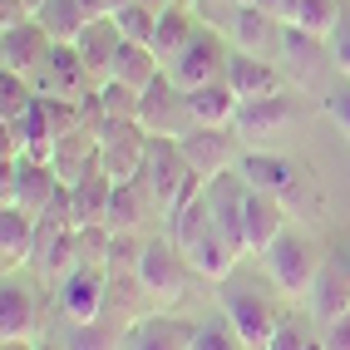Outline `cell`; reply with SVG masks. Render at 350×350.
Segmentation results:
<instances>
[{
	"mask_svg": "<svg viewBox=\"0 0 350 350\" xmlns=\"http://www.w3.org/2000/svg\"><path fill=\"white\" fill-rule=\"evenodd\" d=\"M35 84L25 75H5L0 69V124H15V119H25V113L35 109Z\"/></svg>",
	"mask_w": 350,
	"mask_h": 350,
	"instance_id": "1f68e13d",
	"label": "cell"
},
{
	"mask_svg": "<svg viewBox=\"0 0 350 350\" xmlns=\"http://www.w3.org/2000/svg\"><path fill=\"white\" fill-rule=\"evenodd\" d=\"M193 350H247L242 340H237V331L222 321H207V325H193Z\"/></svg>",
	"mask_w": 350,
	"mask_h": 350,
	"instance_id": "74e56055",
	"label": "cell"
},
{
	"mask_svg": "<svg viewBox=\"0 0 350 350\" xmlns=\"http://www.w3.org/2000/svg\"><path fill=\"white\" fill-rule=\"evenodd\" d=\"M178 153L202 183H213L242 163L237 158V129H188L178 138Z\"/></svg>",
	"mask_w": 350,
	"mask_h": 350,
	"instance_id": "ba28073f",
	"label": "cell"
},
{
	"mask_svg": "<svg viewBox=\"0 0 350 350\" xmlns=\"http://www.w3.org/2000/svg\"><path fill=\"white\" fill-rule=\"evenodd\" d=\"M148 148H153V138L144 133V124H104V133H99V168L113 183H133L148 168Z\"/></svg>",
	"mask_w": 350,
	"mask_h": 350,
	"instance_id": "52a82bcc",
	"label": "cell"
},
{
	"mask_svg": "<svg viewBox=\"0 0 350 350\" xmlns=\"http://www.w3.org/2000/svg\"><path fill=\"white\" fill-rule=\"evenodd\" d=\"M222 79H227V89H232L242 104H252V99H271V94H282V89H286V75H282L271 59H256V55H242V50H232Z\"/></svg>",
	"mask_w": 350,
	"mask_h": 350,
	"instance_id": "2e32d148",
	"label": "cell"
},
{
	"mask_svg": "<svg viewBox=\"0 0 350 350\" xmlns=\"http://www.w3.org/2000/svg\"><path fill=\"white\" fill-rule=\"evenodd\" d=\"M64 350H124V336L109 316H99V321L75 325V331L64 336Z\"/></svg>",
	"mask_w": 350,
	"mask_h": 350,
	"instance_id": "d6a6232c",
	"label": "cell"
},
{
	"mask_svg": "<svg viewBox=\"0 0 350 350\" xmlns=\"http://www.w3.org/2000/svg\"><path fill=\"white\" fill-rule=\"evenodd\" d=\"M124 350H193V325H183L173 316H144L129 325Z\"/></svg>",
	"mask_w": 350,
	"mask_h": 350,
	"instance_id": "d4e9b609",
	"label": "cell"
},
{
	"mask_svg": "<svg viewBox=\"0 0 350 350\" xmlns=\"http://www.w3.org/2000/svg\"><path fill=\"white\" fill-rule=\"evenodd\" d=\"M325 113H331V124L340 129V138L350 144V89H340V94H325Z\"/></svg>",
	"mask_w": 350,
	"mask_h": 350,
	"instance_id": "ab89813d",
	"label": "cell"
},
{
	"mask_svg": "<svg viewBox=\"0 0 350 350\" xmlns=\"http://www.w3.org/2000/svg\"><path fill=\"white\" fill-rule=\"evenodd\" d=\"M35 222L30 213H20V207H0V267L5 276H15L20 267H30L35 256Z\"/></svg>",
	"mask_w": 350,
	"mask_h": 350,
	"instance_id": "d6986e66",
	"label": "cell"
},
{
	"mask_svg": "<svg viewBox=\"0 0 350 350\" xmlns=\"http://www.w3.org/2000/svg\"><path fill=\"white\" fill-rule=\"evenodd\" d=\"M50 50H55V40H50V30H44L40 20H20V25L0 30V69H5V75H25L30 79Z\"/></svg>",
	"mask_w": 350,
	"mask_h": 350,
	"instance_id": "7c38bea8",
	"label": "cell"
},
{
	"mask_svg": "<svg viewBox=\"0 0 350 350\" xmlns=\"http://www.w3.org/2000/svg\"><path fill=\"white\" fill-rule=\"evenodd\" d=\"M94 168H99V133L94 129H75V133H64L55 144V173H59L64 188L89 178Z\"/></svg>",
	"mask_w": 350,
	"mask_h": 350,
	"instance_id": "484cf974",
	"label": "cell"
},
{
	"mask_svg": "<svg viewBox=\"0 0 350 350\" xmlns=\"http://www.w3.org/2000/svg\"><path fill=\"white\" fill-rule=\"evenodd\" d=\"M340 0H286L282 5V25L291 30H306V35H321V40H331L340 30Z\"/></svg>",
	"mask_w": 350,
	"mask_h": 350,
	"instance_id": "f1b7e54d",
	"label": "cell"
},
{
	"mask_svg": "<svg viewBox=\"0 0 350 350\" xmlns=\"http://www.w3.org/2000/svg\"><path fill=\"white\" fill-rule=\"evenodd\" d=\"M237 173L247 178V188L267 193V198H282V202H291V198L301 193V173H296V163H291V158H282V153H267V148L242 153Z\"/></svg>",
	"mask_w": 350,
	"mask_h": 350,
	"instance_id": "5bb4252c",
	"label": "cell"
},
{
	"mask_svg": "<svg viewBox=\"0 0 350 350\" xmlns=\"http://www.w3.org/2000/svg\"><path fill=\"white\" fill-rule=\"evenodd\" d=\"M163 75V59L153 55V44H133V40H124L119 44V55H113V75L109 79H119V84H129V89H144L153 84Z\"/></svg>",
	"mask_w": 350,
	"mask_h": 350,
	"instance_id": "f546056e",
	"label": "cell"
},
{
	"mask_svg": "<svg viewBox=\"0 0 350 350\" xmlns=\"http://www.w3.org/2000/svg\"><path fill=\"white\" fill-rule=\"evenodd\" d=\"M237 5H247V0H237Z\"/></svg>",
	"mask_w": 350,
	"mask_h": 350,
	"instance_id": "7dc6e473",
	"label": "cell"
},
{
	"mask_svg": "<svg viewBox=\"0 0 350 350\" xmlns=\"http://www.w3.org/2000/svg\"><path fill=\"white\" fill-rule=\"evenodd\" d=\"M282 232H286V202L247 188V202H242V252L247 256H267V247L282 237Z\"/></svg>",
	"mask_w": 350,
	"mask_h": 350,
	"instance_id": "4fadbf2b",
	"label": "cell"
},
{
	"mask_svg": "<svg viewBox=\"0 0 350 350\" xmlns=\"http://www.w3.org/2000/svg\"><path fill=\"white\" fill-rule=\"evenodd\" d=\"M227 59H232V44L222 30H198L188 44H183V55L168 64V79L188 94V89H202V84H217L227 75Z\"/></svg>",
	"mask_w": 350,
	"mask_h": 350,
	"instance_id": "5b68a950",
	"label": "cell"
},
{
	"mask_svg": "<svg viewBox=\"0 0 350 350\" xmlns=\"http://www.w3.org/2000/svg\"><path fill=\"white\" fill-rule=\"evenodd\" d=\"M207 5H237V0H207Z\"/></svg>",
	"mask_w": 350,
	"mask_h": 350,
	"instance_id": "bcb514c9",
	"label": "cell"
},
{
	"mask_svg": "<svg viewBox=\"0 0 350 350\" xmlns=\"http://www.w3.org/2000/svg\"><path fill=\"white\" fill-rule=\"evenodd\" d=\"M44 10V0H0V25H20Z\"/></svg>",
	"mask_w": 350,
	"mask_h": 350,
	"instance_id": "f35d334b",
	"label": "cell"
},
{
	"mask_svg": "<svg viewBox=\"0 0 350 350\" xmlns=\"http://www.w3.org/2000/svg\"><path fill=\"white\" fill-rule=\"evenodd\" d=\"M222 316L227 325L237 331V340L247 350H267L271 331H276V311H271V301L267 296H256V291H222Z\"/></svg>",
	"mask_w": 350,
	"mask_h": 350,
	"instance_id": "30bf717a",
	"label": "cell"
},
{
	"mask_svg": "<svg viewBox=\"0 0 350 350\" xmlns=\"http://www.w3.org/2000/svg\"><path fill=\"white\" fill-rule=\"evenodd\" d=\"M138 124H144L148 138H183L193 124V113H188V94L168 79V69L144 89V104H138Z\"/></svg>",
	"mask_w": 350,
	"mask_h": 350,
	"instance_id": "8992f818",
	"label": "cell"
},
{
	"mask_svg": "<svg viewBox=\"0 0 350 350\" xmlns=\"http://www.w3.org/2000/svg\"><path fill=\"white\" fill-rule=\"evenodd\" d=\"M267 350H325V345H321V336H311L301 321H276Z\"/></svg>",
	"mask_w": 350,
	"mask_h": 350,
	"instance_id": "8d00e7d4",
	"label": "cell"
},
{
	"mask_svg": "<svg viewBox=\"0 0 350 350\" xmlns=\"http://www.w3.org/2000/svg\"><path fill=\"white\" fill-rule=\"evenodd\" d=\"M129 0H84V10L94 15V20H104V15H113V10H124Z\"/></svg>",
	"mask_w": 350,
	"mask_h": 350,
	"instance_id": "7bdbcfd3",
	"label": "cell"
},
{
	"mask_svg": "<svg viewBox=\"0 0 350 350\" xmlns=\"http://www.w3.org/2000/svg\"><path fill=\"white\" fill-rule=\"evenodd\" d=\"M40 325V301L30 286H20L15 276H5L0 286V340H25Z\"/></svg>",
	"mask_w": 350,
	"mask_h": 350,
	"instance_id": "ffe728a7",
	"label": "cell"
},
{
	"mask_svg": "<svg viewBox=\"0 0 350 350\" xmlns=\"http://www.w3.org/2000/svg\"><path fill=\"white\" fill-rule=\"evenodd\" d=\"M113 25H119L124 40L133 44H153V30H158V10L144 5V0H129L124 10H113Z\"/></svg>",
	"mask_w": 350,
	"mask_h": 350,
	"instance_id": "836d02e7",
	"label": "cell"
},
{
	"mask_svg": "<svg viewBox=\"0 0 350 350\" xmlns=\"http://www.w3.org/2000/svg\"><path fill=\"white\" fill-rule=\"evenodd\" d=\"M311 311H316L321 325L350 316V271H345L340 262H325V267H321L316 286H311Z\"/></svg>",
	"mask_w": 350,
	"mask_h": 350,
	"instance_id": "83f0119b",
	"label": "cell"
},
{
	"mask_svg": "<svg viewBox=\"0 0 350 350\" xmlns=\"http://www.w3.org/2000/svg\"><path fill=\"white\" fill-rule=\"evenodd\" d=\"M198 15L188 10V0H173V5H163L158 10V30H153V55L163 59V69H168L178 55H183V44H188L198 35Z\"/></svg>",
	"mask_w": 350,
	"mask_h": 350,
	"instance_id": "603a6c76",
	"label": "cell"
},
{
	"mask_svg": "<svg viewBox=\"0 0 350 350\" xmlns=\"http://www.w3.org/2000/svg\"><path fill=\"white\" fill-rule=\"evenodd\" d=\"M138 256H144V242L133 232H109V252H104V271L109 276H133Z\"/></svg>",
	"mask_w": 350,
	"mask_h": 350,
	"instance_id": "d590c367",
	"label": "cell"
},
{
	"mask_svg": "<svg viewBox=\"0 0 350 350\" xmlns=\"http://www.w3.org/2000/svg\"><path fill=\"white\" fill-rule=\"evenodd\" d=\"M109 202H113V178L104 168H94L79 183H69V213H75V227H104Z\"/></svg>",
	"mask_w": 350,
	"mask_h": 350,
	"instance_id": "7402d4cb",
	"label": "cell"
},
{
	"mask_svg": "<svg viewBox=\"0 0 350 350\" xmlns=\"http://www.w3.org/2000/svg\"><path fill=\"white\" fill-rule=\"evenodd\" d=\"M99 99H104L109 124H138V104H144V94H138V89L109 79V84H99Z\"/></svg>",
	"mask_w": 350,
	"mask_h": 350,
	"instance_id": "e575fe53",
	"label": "cell"
},
{
	"mask_svg": "<svg viewBox=\"0 0 350 350\" xmlns=\"http://www.w3.org/2000/svg\"><path fill=\"white\" fill-rule=\"evenodd\" d=\"M188 256H183V247L173 237H153L144 242V256H138V286H144V296L153 301V306H178L183 296H188Z\"/></svg>",
	"mask_w": 350,
	"mask_h": 350,
	"instance_id": "7a4b0ae2",
	"label": "cell"
},
{
	"mask_svg": "<svg viewBox=\"0 0 350 350\" xmlns=\"http://www.w3.org/2000/svg\"><path fill=\"white\" fill-rule=\"evenodd\" d=\"M35 20L50 30L55 44H75V40L89 30V20H94V15L84 10V0H44V10H40Z\"/></svg>",
	"mask_w": 350,
	"mask_h": 350,
	"instance_id": "4dcf8cb0",
	"label": "cell"
},
{
	"mask_svg": "<svg viewBox=\"0 0 350 350\" xmlns=\"http://www.w3.org/2000/svg\"><path fill=\"white\" fill-rule=\"evenodd\" d=\"M119 44H124V35H119V25H113V15H104V20H89V30L75 40V50H79V59H84V69H89V84H94V89H99V84H109Z\"/></svg>",
	"mask_w": 350,
	"mask_h": 350,
	"instance_id": "e0dca14e",
	"label": "cell"
},
{
	"mask_svg": "<svg viewBox=\"0 0 350 350\" xmlns=\"http://www.w3.org/2000/svg\"><path fill=\"white\" fill-rule=\"evenodd\" d=\"M30 84H35V94L40 99H64V104H79L89 89V69H84V59H79V50L75 44H55L50 55H44V64L30 75Z\"/></svg>",
	"mask_w": 350,
	"mask_h": 350,
	"instance_id": "9c48e42d",
	"label": "cell"
},
{
	"mask_svg": "<svg viewBox=\"0 0 350 350\" xmlns=\"http://www.w3.org/2000/svg\"><path fill=\"white\" fill-rule=\"evenodd\" d=\"M286 59V79L291 84H301V89H316V69L325 64L321 55H325V40L321 35H306V30H282V50H276Z\"/></svg>",
	"mask_w": 350,
	"mask_h": 350,
	"instance_id": "44dd1931",
	"label": "cell"
},
{
	"mask_svg": "<svg viewBox=\"0 0 350 350\" xmlns=\"http://www.w3.org/2000/svg\"><path fill=\"white\" fill-rule=\"evenodd\" d=\"M247 5H256V10H267V15L282 20V5H286V0H247Z\"/></svg>",
	"mask_w": 350,
	"mask_h": 350,
	"instance_id": "ee69618b",
	"label": "cell"
},
{
	"mask_svg": "<svg viewBox=\"0 0 350 350\" xmlns=\"http://www.w3.org/2000/svg\"><path fill=\"white\" fill-rule=\"evenodd\" d=\"M168 237L183 247V256H188V267L202 276V282H227L232 271H237V256H247L237 242L227 237V232L217 227L213 207H207V188L198 202H188L183 213L168 217Z\"/></svg>",
	"mask_w": 350,
	"mask_h": 350,
	"instance_id": "6da1fadb",
	"label": "cell"
},
{
	"mask_svg": "<svg viewBox=\"0 0 350 350\" xmlns=\"http://www.w3.org/2000/svg\"><path fill=\"white\" fill-rule=\"evenodd\" d=\"M109 271L104 267H75L59 282V311L75 321V325H84V321H99L104 316V306H109Z\"/></svg>",
	"mask_w": 350,
	"mask_h": 350,
	"instance_id": "8fae6325",
	"label": "cell"
},
{
	"mask_svg": "<svg viewBox=\"0 0 350 350\" xmlns=\"http://www.w3.org/2000/svg\"><path fill=\"white\" fill-rule=\"evenodd\" d=\"M267 276H271V286L282 291L286 301H296V296H311V286H316V276H321V256H316V247L301 237V232H282L271 247H267Z\"/></svg>",
	"mask_w": 350,
	"mask_h": 350,
	"instance_id": "3957f363",
	"label": "cell"
},
{
	"mask_svg": "<svg viewBox=\"0 0 350 350\" xmlns=\"http://www.w3.org/2000/svg\"><path fill=\"white\" fill-rule=\"evenodd\" d=\"M321 345L325 350H350V316H340V321H331V325H321Z\"/></svg>",
	"mask_w": 350,
	"mask_h": 350,
	"instance_id": "b9f144b4",
	"label": "cell"
},
{
	"mask_svg": "<svg viewBox=\"0 0 350 350\" xmlns=\"http://www.w3.org/2000/svg\"><path fill=\"white\" fill-rule=\"evenodd\" d=\"M291 119H296V104H291L286 94L252 99V104H242V113H237V138H252V144H262V138L282 133Z\"/></svg>",
	"mask_w": 350,
	"mask_h": 350,
	"instance_id": "cb8c5ba5",
	"label": "cell"
},
{
	"mask_svg": "<svg viewBox=\"0 0 350 350\" xmlns=\"http://www.w3.org/2000/svg\"><path fill=\"white\" fill-rule=\"evenodd\" d=\"M331 64L350 79V20H340V30L331 35Z\"/></svg>",
	"mask_w": 350,
	"mask_h": 350,
	"instance_id": "60d3db41",
	"label": "cell"
},
{
	"mask_svg": "<svg viewBox=\"0 0 350 350\" xmlns=\"http://www.w3.org/2000/svg\"><path fill=\"white\" fill-rule=\"evenodd\" d=\"M188 113H193V124H198V129H237L242 99L227 89V79H217V84L188 89Z\"/></svg>",
	"mask_w": 350,
	"mask_h": 350,
	"instance_id": "ac0fdd59",
	"label": "cell"
},
{
	"mask_svg": "<svg viewBox=\"0 0 350 350\" xmlns=\"http://www.w3.org/2000/svg\"><path fill=\"white\" fill-rule=\"evenodd\" d=\"M148 217H158L148 183H144V178H133V183H113V202H109L104 227H109V232H133L138 222H148Z\"/></svg>",
	"mask_w": 350,
	"mask_h": 350,
	"instance_id": "4316f807",
	"label": "cell"
},
{
	"mask_svg": "<svg viewBox=\"0 0 350 350\" xmlns=\"http://www.w3.org/2000/svg\"><path fill=\"white\" fill-rule=\"evenodd\" d=\"M282 20L267 15V10H256V5H232V50H242V55H256V59H271L276 50H282Z\"/></svg>",
	"mask_w": 350,
	"mask_h": 350,
	"instance_id": "9a60e30c",
	"label": "cell"
},
{
	"mask_svg": "<svg viewBox=\"0 0 350 350\" xmlns=\"http://www.w3.org/2000/svg\"><path fill=\"white\" fill-rule=\"evenodd\" d=\"M0 350H40V345H35V336H25V340H5Z\"/></svg>",
	"mask_w": 350,
	"mask_h": 350,
	"instance_id": "f6af8a7d",
	"label": "cell"
},
{
	"mask_svg": "<svg viewBox=\"0 0 350 350\" xmlns=\"http://www.w3.org/2000/svg\"><path fill=\"white\" fill-rule=\"evenodd\" d=\"M55 193H59L55 163H30V158L0 163V207H20L30 217H44V207L55 202Z\"/></svg>",
	"mask_w": 350,
	"mask_h": 350,
	"instance_id": "277c9868",
	"label": "cell"
}]
</instances>
